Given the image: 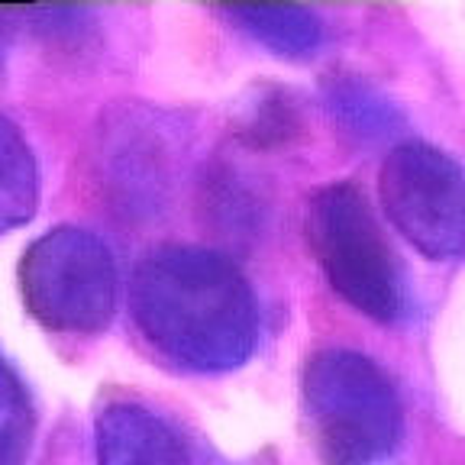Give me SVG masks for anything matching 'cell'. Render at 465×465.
<instances>
[{
    "instance_id": "9",
    "label": "cell",
    "mask_w": 465,
    "mask_h": 465,
    "mask_svg": "<svg viewBox=\"0 0 465 465\" xmlns=\"http://www.w3.org/2000/svg\"><path fill=\"white\" fill-rule=\"evenodd\" d=\"M33 404L16 371L0 356V465H20L33 443Z\"/></svg>"
},
{
    "instance_id": "12",
    "label": "cell",
    "mask_w": 465,
    "mask_h": 465,
    "mask_svg": "<svg viewBox=\"0 0 465 465\" xmlns=\"http://www.w3.org/2000/svg\"><path fill=\"white\" fill-rule=\"evenodd\" d=\"M10 36H14V10H0V68L10 49Z\"/></svg>"
},
{
    "instance_id": "5",
    "label": "cell",
    "mask_w": 465,
    "mask_h": 465,
    "mask_svg": "<svg viewBox=\"0 0 465 465\" xmlns=\"http://www.w3.org/2000/svg\"><path fill=\"white\" fill-rule=\"evenodd\" d=\"M388 220L427 259L465 255V172L450 153L420 139L394 145L378 172Z\"/></svg>"
},
{
    "instance_id": "4",
    "label": "cell",
    "mask_w": 465,
    "mask_h": 465,
    "mask_svg": "<svg viewBox=\"0 0 465 465\" xmlns=\"http://www.w3.org/2000/svg\"><path fill=\"white\" fill-rule=\"evenodd\" d=\"M20 294L45 330L97 333L116 311V262L101 236L55 226L23 252Z\"/></svg>"
},
{
    "instance_id": "11",
    "label": "cell",
    "mask_w": 465,
    "mask_h": 465,
    "mask_svg": "<svg viewBox=\"0 0 465 465\" xmlns=\"http://www.w3.org/2000/svg\"><path fill=\"white\" fill-rule=\"evenodd\" d=\"M327 104L342 124L352 126V133H381L385 130L388 104L375 97L365 84L349 78H330Z\"/></svg>"
},
{
    "instance_id": "3",
    "label": "cell",
    "mask_w": 465,
    "mask_h": 465,
    "mask_svg": "<svg viewBox=\"0 0 465 465\" xmlns=\"http://www.w3.org/2000/svg\"><path fill=\"white\" fill-rule=\"evenodd\" d=\"M304 232L330 288L346 304L378 323H394L404 313L398 259L356 184H323L307 201Z\"/></svg>"
},
{
    "instance_id": "2",
    "label": "cell",
    "mask_w": 465,
    "mask_h": 465,
    "mask_svg": "<svg viewBox=\"0 0 465 465\" xmlns=\"http://www.w3.org/2000/svg\"><path fill=\"white\" fill-rule=\"evenodd\" d=\"M301 398L320 465H385L401 446L398 388L362 352H313L301 375Z\"/></svg>"
},
{
    "instance_id": "7",
    "label": "cell",
    "mask_w": 465,
    "mask_h": 465,
    "mask_svg": "<svg viewBox=\"0 0 465 465\" xmlns=\"http://www.w3.org/2000/svg\"><path fill=\"white\" fill-rule=\"evenodd\" d=\"M39 203V172L23 133L0 116V232L33 220Z\"/></svg>"
},
{
    "instance_id": "1",
    "label": "cell",
    "mask_w": 465,
    "mask_h": 465,
    "mask_svg": "<svg viewBox=\"0 0 465 465\" xmlns=\"http://www.w3.org/2000/svg\"><path fill=\"white\" fill-rule=\"evenodd\" d=\"M130 311L139 333L191 371L240 369L259 340L252 288L213 249H153L133 272Z\"/></svg>"
},
{
    "instance_id": "6",
    "label": "cell",
    "mask_w": 465,
    "mask_h": 465,
    "mask_svg": "<svg viewBox=\"0 0 465 465\" xmlns=\"http://www.w3.org/2000/svg\"><path fill=\"white\" fill-rule=\"evenodd\" d=\"M97 465H191L188 446L143 404L116 401L94 423Z\"/></svg>"
},
{
    "instance_id": "8",
    "label": "cell",
    "mask_w": 465,
    "mask_h": 465,
    "mask_svg": "<svg viewBox=\"0 0 465 465\" xmlns=\"http://www.w3.org/2000/svg\"><path fill=\"white\" fill-rule=\"evenodd\" d=\"M230 16L255 43L282 58H307L323 39V23L304 7H232Z\"/></svg>"
},
{
    "instance_id": "10",
    "label": "cell",
    "mask_w": 465,
    "mask_h": 465,
    "mask_svg": "<svg viewBox=\"0 0 465 465\" xmlns=\"http://www.w3.org/2000/svg\"><path fill=\"white\" fill-rule=\"evenodd\" d=\"M298 110L282 91H262L242 114L240 133L249 145H282L298 133Z\"/></svg>"
}]
</instances>
